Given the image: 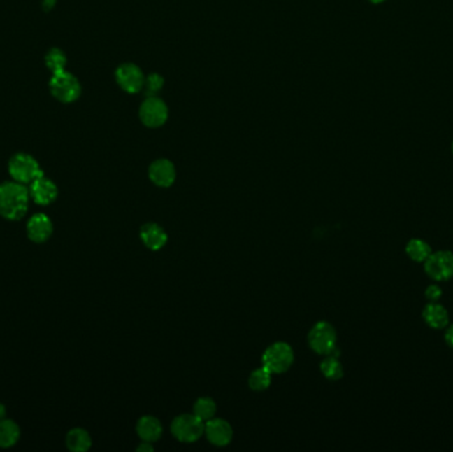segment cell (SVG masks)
Returning <instances> with one entry per match:
<instances>
[{
	"label": "cell",
	"mask_w": 453,
	"mask_h": 452,
	"mask_svg": "<svg viewBox=\"0 0 453 452\" xmlns=\"http://www.w3.org/2000/svg\"><path fill=\"white\" fill-rule=\"evenodd\" d=\"M29 191L23 183L16 181L0 185V216L7 220L24 218L29 206Z\"/></svg>",
	"instance_id": "1"
},
{
	"label": "cell",
	"mask_w": 453,
	"mask_h": 452,
	"mask_svg": "<svg viewBox=\"0 0 453 452\" xmlns=\"http://www.w3.org/2000/svg\"><path fill=\"white\" fill-rule=\"evenodd\" d=\"M294 362V352L287 342L272 344L263 354V366L272 374H280L289 370Z\"/></svg>",
	"instance_id": "2"
},
{
	"label": "cell",
	"mask_w": 453,
	"mask_h": 452,
	"mask_svg": "<svg viewBox=\"0 0 453 452\" xmlns=\"http://www.w3.org/2000/svg\"><path fill=\"white\" fill-rule=\"evenodd\" d=\"M8 171L13 176V181L28 185L34 182L36 178L43 176V170L38 161L25 153H17L10 160Z\"/></svg>",
	"instance_id": "3"
},
{
	"label": "cell",
	"mask_w": 453,
	"mask_h": 452,
	"mask_svg": "<svg viewBox=\"0 0 453 452\" xmlns=\"http://www.w3.org/2000/svg\"><path fill=\"white\" fill-rule=\"evenodd\" d=\"M52 96L65 104L73 102L81 94V85L75 76L66 71L53 73L50 81Z\"/></svg>",
	"instance_id": "4"
},
{
	"label": "cell",
	"mask_w": 453,
	"mask_h": 452,
	"mask_svg": "<svg viewBox=\"0 0 453 452\" xmlns=\"http://www.w3.org/2000/svg\"><path fill=\"white\" fill-rule=\"evenodd\" d=\"M309 345L318 354H331L337 351V332L326 321L317 323L309 332Z\"/></svg>",
	"instance_id": "5"
},
{
	"label": "cell",
	"mask_w": 453,
	"mask_h": 452,
	"mask_svg": "<svg viewBox=\"0 0 453 452\" xmlns=\"http://www.w3.org/2000/svg\"><path fill=\"white\" fill-rule=\"evenodd\" d=\"M204 425L195 414H182L173 421L171 432L179 442L194 443L204 434Z\"/></svg>",
	"instance_id": "6"
},
{
	"label": "cell",
	"mask_w": 453,
	"mask_h": 452,
	"mask_svg": "<svg viewBox=\"0 0 453 452\" xmlns=\"http://www.w3.org/2000/svg\"><path fill=\"white\" fill-rule=\"evenodd\" d=\"M428 276L436 281H445L453 277V253L451 251H438L431 253L424 262Z\"/></svg>",
	"instance_id": "7"
},
{
	"label": "cell",
	"mask_w": 453,
	"mask_h": 452,
	"mask_svg": "<svg viewBox=\"0 0 453 452\" xmlns=\"http://www.w3.org/2000/svg\"><path fill=\"white\" fill-rule=\"evenodd\" d=\"M139 118L149 127H159L164 125L168 118V109L166 102L155 96L148 97L141 105Z\"/></svg>",
	"instance_id": "8"
},
{
	"label": "cell",
	"mask_w": 453,
	"mask_h": 452,
	"mask_svg": "<svg viewBox=\"0 0 453 452\" xmlns=\"http://www.w3.org/2000/svg\"><path fill=\"white\" fill-rule=\"evenodd\" d=\"M118 85L127 93H138L143 89L145 76L136 64H122L115 71Z\"/></svg>",
	"instance_id": "9"
},
{
	"label": "cell",
	"mask_w": 453,
	"mask_h": 452,
	"mask_svg": "<svg viewBox=\"0 0 453 452\" xmlns=\"http://www.w3.org/2000/svg\"><path fill=\"white\" fill-rule=\"evenodd\" d=\"M28 191L31 199L40 206H48L56 201L59 195V189L56 183L44 176V174L29 183Z\"/></svg>",
	"instance_id": "10"
},
{
	"label": "cell",
	"mask_w": 453,
	"mask_h": 452,
	"mask_svg": "<svg viewBox=\"0 0 453 452\" xmlns=\"http://www.w3.org/2000/svg\"><path fill=\"white\" fill-rule=\"evenodd\" d=\"M53 234V223L50 216L43 213L32 215L27 222V236L34 243H45Z\"/></svg>",
	"instance_id": "11"
},
{
	"label": "cell",
	"mask_w": 453,
	"mask_h": 452,
	"mask_svg": "<svg viewBox=\"0 0 453 452\" xmlns=\"http://www.w3.org/2000/svg\"><path fill=\"white\" fill-rule=\"evenodd\" d=\"M204 434L208 442H211L215 446L223 447L231 443L233 431L231 425L220 418H213L206 422L204 425Z\"/></svg>",
	"instance_id": "12"
},
{
	"label": "cell",
	"mask_w": 453,
	"mask_h": 452,
	"mask_svg": "<svg viewBox=\"0 0 453 452\" xmlns=\"http://www.w3.org/2000/svg\"><path fill=\"white\" fill-rule=\"evenodd\" d=\"M151 182L159 188H170L175 182V166L168 160H157L149 167Z\"/></svg>",
	"instance_id": "13"
},
{
	"label": "cell",
	"mask_w": 453,
	"mask_h": 452,
	"mask_svg": "<svg viewBox=\"0 0 453 452\" xmlns=\"http://www.w3.org/2000/svg\"><path fill=\"white\" fill-rule=\"evenodd\" d=\"M139 236L145 246L150 248L151 251H159L167 244V232L164 231V227L157 225V223H146L141 227Z\"/></svg>",
	"instance_id": "14"
},
{
	"label": "cell",
	"mask_w": 453,
	"mask_h": 452,
	"mask_svg": "<svg viewBox=\"0 0 453 452\" xmlns=\"http://www.w3.org/2000/svg\"><path fill=\"white\" fill-rule=\"evenodd\" d=\"M164 428L158 418L145 415L142 416L137 423V434L139 438L145 442H157L162 437Z\"/></svg>",
	"instance_id": "15"
},
{
	"label": "cell",
	"mask_w": 453,
	"mask_h": 452,
	"mask_svg": "<svg viewBox=\"0 0 453 452\" xmlns=\"http://www.w3.org/2000/svg\"><path fill=\"white\" fill-rule=\"evenodd\" d=\"M423 318L427 323V325L432 329H444L448 327L450 316L447 309L438 304V302H429L423 309Z\"/></svg>",
	"instance_id": "16"
},
{
	"label": "cell",
	"mask_w": 453,
	"mask_h": 452,
	"mask_svg": "<svg viewBox=\"0 0 453 452\" xmlns=\"http://www.w3.org/2000/svg\"><path fill=\"white\" fill-rule=\"evenodd\" d=\"M65 444L71 451L85 452L92 447V438L87 430L72 428L65 437Z\"/></svg>",
	"instance_id": "17"
},
{
	"label": "cell",
	"mask_w": 453,
	"mask_h": 452,
	"mask_svg": "<svg viewBox=\"0 0 453 452\" xmlns=\"http://www.w3.org/2000/svg\"><path fill=\"white\" fill-rule=\"evenodd\" d=\"M20 438V428L11 421L3 419L0 421V449H10L17 443Z\"/></svg>",
	"instance_id": "18"
},
{
	"label": "cell",
	"mask_w": 453,
	"mask_h": 452,
	"mask_svg": "<svg viewBox=\"0 0 453 452\" xmlns=\"http://www.w3.org/2000/svg\"><path fill=\"white\" fill-rule=\"evenodd\" d=\"M405 252L416 263H424L432 253V250L424 240L411 239L405 246Z\"/></svg>",
	"instance_id": "19"
},
{
	"label": "cell",
	"mask_w": 453,
	"mask_h": 452,
	"mask_svg": "<svg viewBox=\"0 0 453 452\" xmlns=\"http://www.w3.org/2000/svg\"><path fill=\"white\" fill-rule=\"evenodd\" d=\"M322 374L331 381H338L343 377V367L337 354H327L321 362Z\"/></svg>",
	"instance_id": "20"
},
{
	"label": "cell",
	"mask_w": 453,
	"mask_h": 452,
	"mask_svg": "<svg viewBox=\"0 0 453 452\" xmlns=\"http://www.w3.org/2000/svg\"><path fill=\"white\" fill-rule=\"evenodd\" d=\"M271 383H272V373L268 369H265L264 366L252 372L248 379L250 388L254 391H264L271 386Z\"/></svg>",
	"instance_id": "21"
},
{
	"label": "cell",
	"mask_w": 453,
	"mask_h": 452,
	"mask_svg": "<svg viewBox=\"0 0 453 452\" xmlns=\"http://www.w3.org/2000/svg\"><path fill=\"white\" fill-rule=\"evenodd\" d=\"M194 414L201 419L204 423L214 418L216 414V403L213 398L201 397L196 402L194 403Z\"/></svg>",
	"instance_id": "22"
},
{
	"label": "cell",
	"mask_w": 453,
	"mask_h": 452,
	"mask_svg": "<svg viewBox=\"0 0 453 452\" xmlns=\"http://www.w3.org/2000/svg\"><path fill=\"white\" fill-rule=\"evenodd\" d=\"M45 65L52 73L65 71V65H66L65 53L59 48H52L45 56Z\"/></svg>",
	"instance_id": "23"
},
{
	"label": "cell",
	"mask_w": 453,
	"mask_h": 452,
	"mask_svg": "<svg viewBox=\"0 0 453 452\" xmlns=\"http://www.w3.org/2000/svg\"><path fill=\"white\" fill-rule=\"evenodd\" d=\"M164 77L158 73H151L145 78V84H143V89L145 93L148 94V97L155 96L162 87H164Z\"/></svg>",
	"instance_id": "24"
},
{
	"label": "cell",
	"mask_w": 453,
	"mask_h": 452,
	"mask_svg": "<svg viewBox=\"0 0 453 452\" xmlns=\"http://www.w3.org/2000/svg\"><path fill=\"white\" fill-rule=\"evenodd\" d=\"M441 296H443V290H441L439 285L432 284V285H429V287L426 289V297H427V300H429L431 302H439L441 299Z\"/></svg>",
	"instance_id": "25"
},
{
	"label": "cell",
	"mask_w": 453,
	"mask_h": 452,
	"mask_svg": "<svg viewBox=\"0 0 453 452\" xmlns=\"http://www.w3.org/2000/svg\"><path fill=\"white\" fill-rule=\"evenodd\" d=\"M444 339H445L447 345L453 349V325L448 327V329H447V332L444 334Z\"/></svg>",
	"instance_id": "26"
},
{
	"label": "cell",
	"mask_w": 453,
	"mask_h": 452,
	"mask_svg": "<svg viewBox=\"0 0 453 452\" xmlns=\"http://www.w3.org/2000/svg\"><path fill=\"white\" fill-rule=\"evenodd\" d=\"M137 451H142V452L154 451V447H152V443H151V442H145V440H143V443H142V444H139L138 449H137Z\"/></svg>",
	"instance_id": "27"
},
{
	"label": "cell",
	"mask_w": 453,
	"mask_h": 452,
	"mask_svg": "<svg viewBox=\"0 0 453 452\" xmlns=\"http://www.w3.org/2000/svg\"><path fill=\"white\" fill-rule=\"evenodd\" d=\"M6 414H7V409L3 403H0V421L6 419Z\"/></svg>",
	"instance_id": "28"
},
{
	"label": "cell",
	"mask_w": 453,
	"mask_h": 452,
	"mask_svg": "<svg viewBox=\"0 0 453 452\" xmlns=\"http://www.w3.org/2000/svg\"><path fill=\"white\" fill-rule=\"evenodd\" d=\"M368 1H371V3H374V4H379V3H383L384 0H368Z\"/></svg>",
	"instance_id": "29"
},
{
	"label": "cell",
	"mask_w": 453,
	"mask_h": 452,
	"mask_svg": "<svg viewBox=\"0 0 453 452\" xmlns=\"http://www.w3.org/2000/svg\"><path fill=\"white\" fill-rule=\"evenodd\" d=\"M452 153H453V142H452Z\"/></svg>",
	"instance_id": "30"
}]
</instances>
